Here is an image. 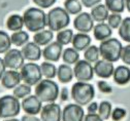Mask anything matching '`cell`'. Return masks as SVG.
<instances>
[{
	"mask_svg": "<svg viewBox=\"0 0 130 121\" xmlns=\"http://www.w3.org/2000/svg\"><path fill=\"white\" fill-rule=\"evenodd\" d=\"M21 121H41L40 119H38L35 116H32V115H25L22 117Z\"/></svg>",
	"mask_w": 130,
	"mask_h": 121,
	"instance_id": "obj_45",
	"label": "cell"
},
{
	"mask_svg": "<svg viewBox=\"0 0 130 121\" xmlns=\"http://www.w3.org/2000/svg\"><path fill=\"white\" fill-rule=\"evenodd\" d=\"M113 81L119 85L127 84L130 81V69L126 66H119L113 71Z\"/></svg>",
	"mask_w": 130,
	"mask_h": 121,
	"instance_id": "obj_19",
	"label": "cell"
},
{
	"mask_svg": "<svg viewBox=\"0 0 130 121\" xmlns=\"http://www.w3.org/2000/svg\"><path fill=\"white\" fill-rule=\"evenodd\" d=\"M22 78H21V74L14 70H8L5 71V73L3 74L2 78H1V84L7 89H11L14 88L20 84Z\"/></svg>",
	"mask_w": 130,
	"mask_h": 121,
	"instance_id": "obj_17",
	"label": "cell"
},
{
	"mask_svg": "<svg viewBox=\"0 0 130 121\" xmlns=\"http://www.w3.org/2000/svg\"><path fill=\"white\" fill-rule=\"evenodd\" d=\"M98 115L102 120H106L111 115V104L109 102L103 101L98 105Z\"/></svg>",
	"mask_w": 130,
	"mask_h": 121,
	"instance_id": "obj_34",
	"label": "cell"
},
{
	"mask_svg": "<svg viewBox=\"0 0 130 121\" xmlns=\"http://www.w3.org/2000/svg\"><path fill=\"white\" fill-rule=\"evenodd\" d=\"M23 20L24 26H26L27 30L30 32L42 31L46 26V14L40 8H28L23 14Z\"/></svg>",
	"mask_w": 130,
	"mask_h": 121,
	"instance_id": "obj_1",
	"label": "cell"
},
{
	"mask_svg": "<svg viewBox=\"0 0 130 121\" xmlns=\"http://www.w3.org/2000/svg\"><path fill=\"white\" fill-rule=\"evenodd\" d=\"M125 3H126V7H127L128 11L130 12V0H125Z\"/></svg>",
	"mask_w": 130,
	"mask_h": 121,
	"instance_id": "obj_47",
	"label": "cell"
},
{
	"mask_svg": "<svg viewBox=\"0 0 130 121\" xmlns=\"http://www.w3.org/2000/svg\"><path fill=\"white\" fill-rule=\"evenodd\" d=\"M4 64L5 67L10 69V70L17 71L21 69L25 64H24V57L22 55V51L19 49H9L4 56Z\"/></svg>",
	"mask_w": 130,
	"mask_h": 121,
	"instance_id": "obj_9",
	"label": "cell"
},
{
	"mask_svg": "<svg viewBox=\"0 0 130 121\" xmlns=\"http://www.w3.org/2000/svg\"><path fill=\"white\" fill-rule=\"evenodd\" d=\"M121 59H122L124 64L130 65V44H128V45H126L125 47L122 48Z\"/></svg>",
	"mask_w": 130,
	"mask_h": 121,
	"instance_id": "obj_37",
	"label": "cell"
},
{
	"mask_svg": "<svg viewBox=\"0 0 130 121\" xmlns=\"http://www.w3.org/2000/svg\"><path fill=\"white\" fill-rule=\"evenodd\" d=\"M21 78L25 82V84L32 86V85H36L42 77L41 70H40V66L34 63H28L25 64L21 68Z\"/></svg>",
	"mask_w": 130,
	"mask_h": 121,
	"instance_id": "obj_7",
	"label": "cell"
},
{
	"mask_svg": "<svg viewBox=\"0 0 130 121\" xmlns=\"http://www.w3.org/2000/svg\"><path fill=\"white\" fill-rule=\"evenodd\" d=\"M5 64H4V61L0 58V80H1L3 74L5 73Z\"/></svg>",
	"mask_w": 130,
	"mask_h": 121,
	"instance_id": "obj_46",
	"label": "cell"
},
{
	"mask_svg": "<svg viewBox=\"0 0 130 121\" xmlns=\"http://www.w3.org/2000/svg\"><path fill=\"white\" fill-rule=\"evenodd\" d=\"M35 95L41 103H54L59 96L58 84L50 79L40 80L36 84Z\"/></svg>",
	"mask_w": 130,
	"mask_h": 121,
	"instance_id": "obj_3",
	"label": "cell"
},
{
	"mask_svg": "<svg viewBox=\"0 0 130 121\" xmlns=\"http://www.w3.org/2000/svg\"><path fill=\"white\" fill-rule=\"evenodd\" d=\"M6 27L10 31H22V28L24 27L23 16H21L20 14H11L6 21Z\"/></svg>",
	"mask_w": 130,
	"mask_h": 121,
	"instance_id": "obj_24",
	"label": "cell"
},
{
	"mask_svg": "<svg viewBox=\"0 0 130 121\" xmlns=\"http://www.w3.org/2000/svg\"><path fill=\"white\" fill-rule=\"evenodd\" d=\"M90 14L92 16L93 21L98 22V23H103L104 21H106L108 19V15H109L108 9L103 4H98V5L92 7Z\"/></svg>",
	"mask_w": 130,
	"mask_h": 121,
	"instance_id": "obj_21",
	"label": "cell"
},
{
	"mask_svg": "<svg viewBox=\"0 0 130 121\" xmlns=\"http://www.w3.org/2000/svg\"><path fill=\"white\" fill-rule=\"evenodd\" d=\"M72 46L76 51H82L89 47L91 43V37L85 33H77L73 35L72 38Z\"/></svg>",
	"mask_w": 130,
	"mask_h": 121,
	"instance_id": "obj_18",
	"label": "cell"
},
{
	"mask_svg": "<svg viewBox=\"0 0 130 121\" xmlns=\"http://www.w3.org/2000/svg\"><path fill=\"white\" fill-rule=\"evenodd\" d=\"M107 22V25L110 27V29H117L122 23V16L119 13H111L108 15Z\"/></svg>",
	"mask_w": 130,
	"mask_h": 121,
	"instance_id": "obj_36",
	"label": "cell"
},
{
	"mask_svg": "<svg viewBox=\"0 0 130 121\" xmlns=\"http://www.w3.org/2000/svg\"><path fill=\"white\" fill-rule=\"evenodd\" d=\"M33 2L41 8H48L52 5H54L56 0H33Z\"/></svg>",
	"mask_w": 130,
	"mask_h": 121,
	"instance_id": "obj_39",
	"label": "cell"
},
{
	"mask_svg": "<svg viewBox=\"0 0 130 121\" xmlns=\"http://www.w3.org/2000/svg\"><path fill=\"white\" fill-rule=\"evenodd\" d=\"M53 32L51 30H42L37 32L34 37H33V42L36 43L38 46H43L50 44V42L53 39Z\"/></svg>",
	"mask_w": 130,
	"mask_h": 121,
	"instance_id": "obj_23",
	"label": "cell"
},
{
	"mask_svg": "<svg viewBox=\"0 0 130 121\" xmlns=\"http://www.w3.org/2000/svg\"><path fill=\"white\" fill-rule=\"evenodd\" d=\"M21 104L19 99L13 95H4L0 98V118H13L19 115Z\"/></svg>",
	"mask_w": 130,
	"mask_h": 121,
	"instance_id": "obj_6",
	"label": "cell"
},
{
	"mask_svg": "<svg viewBox=\"0 0 130 121\" xmlns=\"http://www.w3.org/2000/svg\"><path fill=\"white\" fill-rule=\"evenodd\" d=\"M10 40H11V43L15 46H24L25 44L28 43L29 35L25 31H18V32H14L10 36Z\"/></svg>",
	"mask_w": 130,
	"mask_h": 121,
	"instance_id": "obj_25",
	"label": "cell"
},
{
	"mask_svg": "<svg viewBox=\"0 0 130 121\" xmlns=\"http://www.w3.org/2000/svg\"><path fill=\"white\" fill-rule=\"evenodd\" d=\"M99 48V54L104 61L115 63L121 59L122 53V43L116 38H108L101 41Z\"/></svg>",
	"mask_w": 130,
	"mask_h": 121,
	"instance_id": "obj_5",
	"label": "cell"
},
{
	"mask_svg": "<svg viewBox=\"0 0 130 121\" xmlns=\"http://www.w3.org/2000/svg\"><path fill=\"white\" fill-rule=\"evenodd\" d=\"M80 1L84 4V6L90 8V7H94L96 5H98L101 0H80Z\"/></svg>",
	"mask_w": 130,
	"mask_h": 121,
	"instance_id": "obj_41",
	"label": "cell"
},
{
	"mask_svg": "<svg viewBox=\"0 0 130 121\" xmlns=\"http://www.w3.org/2000/svg\"><path fill=\"white\" fill-rule=\"evenodd\" d=\"M60 96H61V101H67L68 100V89L66 87H63L62 90H61V93H60Z\"/></svg>",
	"mask_w": 130,
	"mask_h": 121,
	"instance_id": "obj_44",
	"label": "cell"
},
{
	"mask_svg": "<svg viewBox=\"0 0 130 121\" xmlns=\"http://www.w3.org/2000/svg\"><path fill=\"white\" fill-rule=\"evenodd\" d=\"M83 121H103L98 114H87L84 117Z\"/></svg>",
	"mask_w": 130,
	"mask_h": 121,
	"instance_id": "obj_42",
	"label": "cell"
},
{
	"mask_svg": "<svg viewBox=\"0 0 130 121\" xmlns=\"http://www.w3.org/2000/svg\"><path fill=\"white\" fill-rule=\"evenodd\" d=\"M98 111V104L97 103H91L88 106V112L89 114H96V112Z\"/></svg>",
	"mask_w": 130,
	"mask_h": 121,
	"instance_id": "obj_43",
	"label": "cell"
},
{
	"mask_svg": "<svg viewBox=\"0 0 130 121\" xmlns=\"http://www.w3.org/2000/svg\"><path fill=\"white\" fill-rule=\"evenodd\" d=\"M57 42L59 44L63 45H67L72 41L73 38V32L70 29H65L62 31H59L57 34Z\"/></svg>",
	"mask_w": 130,
	"mask_h": 121,
	"instance_id": "obj_28",
	"label": "cell"
},
{
	"mask_svg": "<svg viewBox=\"0 0 130 121\" xmlns=\"http://www.w3.org/2000/svg\"><path fill=\"white\" fill-rule=\"evenodd\" d=\"M119 35L124 41L130 43V18H126L122 21L119 27Z\"/></svg>",
	"mask_w": 130,
	"mask_h": 121,
	"instance_id": "obj_30",
	"label": "cell"
},
{
	"mask_svg": "<svg viewBox=\"0 0 130 121\" xmlns=\"http://www.w3.org/2000/svg\"><path fill=\"white\" fill-rule=\"evenodd\" d=\"M21 51H22V55H23L24 59L28 60L30 62L38 61L42 55V51H41L40 47L34 42H28L27 44H25Z\"/></svg>",
	"mask_w": 130,
	"mask_h": 121,
	"instance_id": "obj_16",
	"label": "cell"
},
{
	"mask_svg": "<svg viewBox=\"0 0 130 121\" xmlns=\"http://www.w3.org/2000/svg\"><path fill=\"white\" fill-rule=\"evenodd\" d=\"M93 19L90 13L88 12H82L79 13L73 21V27L79 32V33H89L94 28Z\"/></svg>",
	"mask_w": 130,
	"mask_h": 121,
	"instance_id": "obj_12",
	"label": "cell"
},
{
	"mask_svg": "<svg viewBox=\"0 0 130 121\" xmlns=\"http://www.w3.org/2000/svg\"><path fill=\"white\" fill-rule=\"evenodd\" d=\"M31 93V87L27 84H19L13 88V96L17 99H25V96Z\"/></svg>",
	"mask_w": 130,
	"mask_h": 121,
	"instance_id": "obj_35",
	"label": "cell"
},
{
	"mask_svg": "<svg viewBox=\"0 0 130 121\" xmlns=\"http://www.w3.org/2000/svg\"><path fill=\"white\" fill-rule=\"evenodd\" d=\"M11 46V40L9 35L4 32L0 30V54H6L7 51L10 49Z\"/></svg>",
	"mask_w": 130,
	"mask_h": 121,
	"instance_id": "obj_33",
	"label": "cell"
},
{
	"mask_svg": "<svg viewBox=\"0 0 130 121\" xmlns=\"http://www.w3.org/2000/svg\"><path fill=\"white\" fill-rule=\"evenodd\" d=\"M62 59H63L65 64H68V65L76 64L79 61L78 51H76L73 47L72 48H66L62 54Z\"/></svg>",
	"mask_w": 130,
	"mask_h": 121,
	"instance_id": "obj_26",
	"label": "cell"
},
{
	"mask_svg": "<svg viewBox=\"0 0 130 121\" xmlns=\"http://www.w3.org/2000/svg\"><path fill=\"white\" fill-rule=\"evenodd\" d=\"M73 75L78 81L88 82L89 80H92L94 76V69L86 60H79L74 66Z\"/></svg>",
	"mask_w": 130,
	"mask_h": 121,
	"instance_id": "obj_8",
	"label": "cell"
},
{
	"mask_svg": "<svg viewBox=\"0 0 130 121\" xmlns=\"http://www.w3.org/2000/svg\"><path fill=\"white\" fill-rule=\"evenodd\" d=\"M93 69H94V73L98 77L103 78V79L109 78L113 74V71H115L112 63L104 61V60L97 61L94 65Z\"/></svg>",
	"mask_w": 130,
	"mask_h": 121,
	"instance_id": "obj_14",
	"label": "cell"
},
{
	"mask_svg": "<svg viewBox=\"0 0 130 121\" xmlns=\"http://www.w3.org/2000/svg\"><path fill=\"white\" fill-rule=\"evenodd\" d=\"M70 23L68 12L62 7H55L46 14V26L53 31H61Z\"/></svg>",
	"mask_w": 130,
	"mask_h": 121,
	"instance_id": "obj_4",
	"label": "cell"
},
{
	"mask_svg": "<svg viewBox=\"0 0 130 121\" xmlns=\"http://www.w3.org/2000/svg\"><path fill=\"white\" fill-rule=\"evenodd\" d=\"M62 56V45L56 42H51L42 50V57L50 62H58Z\"/></svg>",
	"mask_w": 130,
	"mask_h": 121,
	"instance_id": "obj_15",
	"label": "cell"
},
{
	"mask_svg": "<svg viewBox=\"0 0 130 121\" xmlns=\"http://www.w3.org/2000/svg\"><path fill=\"white\" fill-rule=\"evenodd\" d=\"M99 48L95 46V45H92V46H89L85 54H84V57H85V60L89 63H96L99 59Z\"/></svg>",
	"mask_w": 130,
	"mask_h": 121,
	"instance_id": "obj_32",
	"label": "cell"
},
{
	"mask_svg": "<svg viewBox=\"0 0 130 121\" xmlns=\"http://www.w3.org/2000/svg\"><path fill=\"white\" fill-rule=\"evenodd\" d=\"M21 107L24 110V112L27 113V115H32V116H35L38 113H40L42 109L41 102L36 95L26 96L21 104Z\"/></svg>",
	"mask_w": 130,
	"mask_h": 121,
	"instance_id": "obj_13",
	"label": "cell"
},
{
	"mask_svg": "<svg viewBox=\"0 0 130 121\" xmlns=\"http://www.w3.org/2000/svg\"><path fill=\"white\" fill-rule=\"evenodd\" d=\"M94 37L96 40L98 41H104L106 39H108L111 36V29L110 27L105 24V23H99L94 27Z\"/></svg>",
	"mask_w": 130,
	"mask_h": 121,
	"instance_id": "obj_20",
	"label": "cell"
},
{
	"mask_svg": "<svg viewBox=\"0 0 130 121\" xmlns=\"http://www.w3.org/2000/svg\"><path fill=\"white\" fill-rule=\"evenodd\" d=\"M41 121H61L62 112L58 104L50 103L43 106L40 111Z\"/></svg>",
	"mask_w": 130,
	"mask_h": 121,
	"instance_id": "obj_11",
	"label": "cell"
},
{
	"mask_svg": "<svg viewBox=\"0 0 130 121\" xmlns=\"http://www.w3.org/2000/svg\"><path fill=\"white\" fill-rule=\"evenodd\" d=\"M4 121H21V120L15 119V118H9V119H6V120H4Z\"/></svg>",
	"mask_w": 130,
	"mask_h": 121,
	"instance_id": "obj_48",
	"label": "cell"
},
{
	"mask_svg": "<svg viewBox=\"0 0 130 121\" xmlns=\"http://www.w3.org/2000/svg\"><path fill=\"white\" fill-rule=\"evenodd\" d=\"M57 76L58 79L60 80V82L62 83H68L72 80L73 77V70L70 68V66L63 64L60 65L58 70H57Z\"/></svg>",
	"mask_w": 130,
	"mask_h": 121,
	"instance_id": "obj_22",
	"label": "cell"
},
{
	"mask_svg": "<svg viewBox=\"0 0 130 121\" xmlns=\"http://www.w3.org/2000/svg\"><path fill=\"white\" fill-rule=\"evenodd\" d=\"M95 95V89L93 85L88 82L77 81L71 87V98L75 104L79 106H85L90 104Z\"/></svg>",
	"mask_w": 130,
	"mask_h": 121,
	"instance_id": "obj_2",
	"label": "cell"
},
{
	"mask_svg": "<svg viewBox=\"0 0 130 121\" xmlns=\"http://www.w3.org/2000/svg\"><path fill=\"white\" fill-rule=\"evenodd\" d=\"M40 70L42 76H44L46 79H53L57 75V69L55 65L48 62H43L40 65Z\"/></svg>",
	"mask_w": 130,
	"mask_h": 121,
	"instance_id": "obj_29",
	"label": "cell"
},
{
	"mask_svg": "<svg viewBox=\"0 0 130 121\" xmlns=\"http://www.w3.org/2000/svg\"><path fill=\"white\" fill-rule=\"evenodd\" d=\"M64 7L68 14H77L82 11V4L78 0H65Z\"/></svg>",
	"mask_w": 130,
	"mask_h": 121,
	"instance_id": "obj_31",
	"label": "cell"
},
{
	"mask_svg": "<svg viewBox=\"0 0 130 121\" xmlns=\"http://www.w3.org/2000/svg\"><path fill=\"white\" fill-rule=\"evenodd\" d=\"M126 115V111L122 108H116L115 110H113L111 112V118L112 120H115V121H120L122 120Z\"/></svg>",
	"mask_w": 130,
	"mask_h": 121,
	"instance_id": "obj_38",
	"label": "cell"
},
{
	"mask_svg": "<svg viewBox=\"0 0 130 121\" xmlns=\"http://www.w3.org/2000/svg\"><path fill=\"white\" fill-rule=\"evenodd\" d=\"M84 117V109L77 104H69L62 111V121H83Z\"/></svg>",
	"mask_w": 130,
	"mask_h": 121,
	"instance_id": "obj_10",
	"label": "cell"
},
{
	"mask_svg": "<svg viewBox=\"0 0 130 121\" xmlns=\"http://www.w3.org/2000/svg\"><path fill=\"white\" fill-rule=\"evenodd\" d=\"M97 85H98V88L101 92L103 93H109L111 92V87H110V85L106 82V81H98V83H97Z\"/></svg>",
	"mask_w": 130,
	"mask_h": 121,
	"instance_id": "obj_40",
	"label": "cell"
},
{
	"mask_svg": "<svg viewBox=\"0 0 130 121\" xmlns=\"http://www.w3.org/2000/svg\"><path fill=\"white\" fill-rule=\"evenodd\" d=\"M105 6L112 13H121L125 9V0H105Z\"/></svg>",
	"mask_w": 130,
	"mask_h": 121,
	"instance_id": "obj_27",
	"label": "cell"
}]
</instances>
